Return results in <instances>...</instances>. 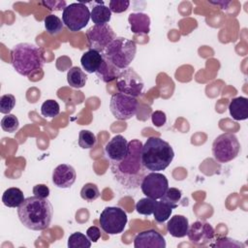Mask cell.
<instances>
[{
    "mask_svg": "<svg viewBox=\"0 0 248 248\" xmlns=\"http://www.w3.org/2000/svg\"><path fill=\"white\" fill-rule=\"evenodd\" d=\"M128 155L121 161L109 162L110 170L114 179L127 189H136L147 174V170L141 162L142 142L140 140H132L129 143Z\"/></svg>",
    "mask_w": 248,
    "mask_h": 248,
    "instance_id": "cell-1",
    "label": "cell"
},
{
    "mask_svg": "<svg viewBox=\"0 0 248 248\" xmlns=\"http://www.w3.org/2000/svg\"><path fill=\"white\" fill-rule=\"evenodd\" d=\"M21 224L32 231H43L49 227L53 217V207L47 199L28 197L17 207Z\"/></svg>",
    "mask_w": 248,
    "mask_h": 248,
    "instance_id": "cell-2",
    "label": "cell"
},
{
    "mask_svg": "<svg viewBox=\"0 0 248 248\" xmlns=\"http://www.w3.org/2000/svg\"><path fill=\"white\" fill-rule=\"evenodd\" d=\"M174 158L170 144L158 137H149L141 148V162L150 171L166 170Z\"/></svg>",
    "mask_w": 248,
    "mask_h": 248,
    "instance_id": "cell-3",
    "label": "cell"
},
{
    "mask_svg": "<svg viewBox=\"0 0 248 248\" xmlns=\"http://www.w3.org/2000/svg\"><path fill=\"white\" fill-rule=\"evenodd\" d=\"M11 62L16 73L27 77L43 68L45 58L39 46L29 43H20L12 48Z\"/></svg>",
    "mask_w": 248,
    "mask_h": 248,
    "instance_id": "cell-4",
    "label": "cell"
},
{
    "mask_svg": "<svg viewBox=\"0 0 248 248\" xmlns=\"http://www.w3.org/2000/svg\"><path fill=\"white\" fill-rule=\"evenodd\" d=\"M136 53L137 45L134 41L124 37H116L102 54L115 67L124 70L135 59Z\"/></svg>",
    "mask_w": 248,
    "mask_h": 248,
    "instance_id": "cell-5",
    "label": "cell"
},
{
    "mask_svg": "<svg viewBox=\"0 0 248 248\" xmlns=\"http://www.w3.org/2000/svg\"><path fill=\"white\" fill-rule=\"evenodd\" d=\"M240 151V143L237 137L232 133L219 135L212 143V155L221 164L235 159Z\"/></svg>",
    "mask_w": 248,
    "mask_h": 248,
    "instance_id": "cell-6",
    "label": "cell"
},
{
    "mask_svg": "<svg viewBox=\"0 0 248 248\" xmlns=\"http://www.w3.org/2000/svg\"><path fill=\"white\" fill-rule=\"evenodd\" d=\"M99 222L105 232L108 234H119L127 225L128 216L120 207L108 206L101 212Z\"/></svg>",
    "mask_w": 248,
    "mask_h": 248,
    "instance_id": "cell-7",
    "label": "cell"
},
{
    "mask_svg": "<svg viewBox=\"0 0 248 248\" xmlns=\"http://www.w3.org/2000/svg\"><path fill=\"white\" fill-rule=\"evenodd\" d=\"M90 19V11L88 7L81 3H72L64 9L62 13V21L66 27L73 32L84 28Z\"/></svg>",
    "mask_w": 248,
    "mask_h": 248,
    "instance_id": "cell-8",
    "label": "cell"
},
{
    "mask_svg": "<svg viewBox=\"0 0 248 248\" xmlns=\"http://www.w3.org/2000/svg\"><path fill=\"white\" fill-rule=\"evenodd\" d=\"M138 100L130 95L118 92L111 96L109 109L118 120H128L134 117L138 110Z\"/></svg>",
    "mask_w": 248,
    "mask_h": 248,
    "instance_id": "cell-9",
    "label": "cell"
},
{
    "mask_svg": "<svg viewBox=\"0 0 248 248\" xmlns=\"http://www.w3.org/2000/svg\"><path fill=\"white\" fill-rule=\"evenodd\" d=\"M86 38L89 49H95L103 53L108 45L116 38V35L108 24H94L87 29Z\"/></svg>",
    "mask_w": 248,
    "mask_h": 248,
    "instance_id": "cell-10",
    "label": "cell"
},
{
    "mask_svg": "<svg viewBox=\"0 0 248 248\" xmlns=\"http://www.w3.org/2000/svg\"><path fill=\"white\" fill-rule=\"evenodd\" d=\"M116 87L119 92L137 98L142 93L144 82L134 69L126 68L120 72L116 79Z\"/></svg>",
    "mask_w": 248,
    "mask_h": 248,
    "instance_id": "cell-11",
    "label": "cell"
},
{
    "mask_svg": "<svg viewBox=\"0 0 248 248\" xmlns=\"http://www.w3.org/2000/svg\"><path fill=\"white\" fill-rule=\"evenodd\" d=\"M140 189L146 197L159 200L169 189V181L165 174L159 171H151L143 177Z\"/></svg>",
    "mask_w": 248,
    "mask_h": 248,
    "instance_id": "cell-12",
    "label": "cell"
},
{
    "mask_svg": "<svg viewBox=\"0 0 248 248\" xmlns=\"http://www.w3.org/2000/svg\"><path fill=\"white\" fill-rule=\"evenodd\" d=\"M187 235L189 240L195 245H206L214 240L216 236L213 227L209 223L201 220L189 226Z\"/></svg>",
    "mask_w": 248,
    "mask_h": 248,
    "instance_id": "cell-13",
    "label": "cell"
},
{
    "mask_svg": "<svg viewBox=\"0 0 248 248\" xmlns=\"http://www.w3.org/2000/svg\"><path fill=\"white\" fill-rule=\"evenodd\" d=\"M127 140L122 135L114 136L105 146V153L109 162H118L123 160L129 152Z\"/></svg>",
    "mask_w": 248,
    "mask_h": 248,
    "instance_id": "cell-14",
    "label": "cell"
},
{
    "mask_svg": "<svg viewBox=\"0 0 248 248\" xmlns=\"http://www.w3.org/2000/svg\"><path fill=\"white\" fill-rule=\"evenodd\" d=\"M164 236L155 230H145L139 232L134 239L135 248H165Z\"/></svg>",
    "mask_w": 248,
    "mask_h": 248,
    "instance_id": "cell-15",
    "label": "cell"
},
{
    "mask_svg": "<svg viewBox=\"0 0 248 248\" xmlns=\"http://www.w3.org/2000/svg\"><path fill=\"white\" fill-rule=\"evenodd\" d=\"M76 179V170L69 164H60L52 171V182L58 188H70Z\"/></svg>",
    "mask_w": 248,
    "mask_h": 248,
    "instance_id": "cell-16",
    "label": "cell"
},
{
    "mask_svg": "<svg viewBox=\"0 0 248 248\" xmlns=\"http://www.w3.org/2000/svg\"><path fill=\"white\" fill-rule=\"evenodd\" d=\"M130 29L134 34H148L150 32V17L144 13H131L128 16Z\"/></svg>",
    "mask_w": 248,
    "mask_h": 248,
    "instance_id": "cell-17",
    "label": "cell"
},
{
    "mask_svg": "<svg viewBox=\"0 0 248 248\" xmlns=\"http://www.w3.org/2000/svg\"><path fill=\"white\" fill-rule=\"evenodd\" d=\"M189 221L183 215H174L167 223L168 232L173 237H184L187 235Z\"/></svg>",
    "mask_w": 248,
    "mask_h": 248,
    "instance_id": "cell-18",
    "label": "cell"
},
{
    "mask_svg": "<svg viewBox=\"0 0 248 248\" xmlns=\"http://www.w3.org/2000/svg\"><path fill=\"white\" fill-rule=\"evenodd\" d=\"M229 111L232 119L241 121L248 118V99L246 97L232 98L229 104Z\"/></svg>",
    "mask_w": 248,
    "mask_h": 248,
    "instance_id": "cell-19",
    "label": "cell"
},
{
    "mask_svg": "<svg viewBox=\"0 0 248 248\" xmlns=\"http://www.w3.org/2000/svg\"><path fill=\"white\" fill-rule=\"evenodd\" d=\"M102 61L103 54L95 49H89L85 51L80 58V64L82 69L89 74L96 73L101 66Z\"/></svg>",
    "mask_w": 248,
    "mask_h": 248,
    "instance_id": "cell-20",
    "label": "cell"
},
{
    "mask_svg": "<svg viewBox=\"0 0 248 248\" xmlns=\"http://www.w3.org/2000/svg\"><path fill=\"white\" fill-rule=\"evenodd\" d=\"M120 72H121L120 69L115 67L113 64H111L108 59H106L103 56L102 64L95 74L104 82H110L114 79H117Z\"/></svg>",
    "mask_w": 248,
    "mask_h": 248,
    "instance_id": "cell-21",
    "label": "cell"
},
{
    "mask_svg": "<svg viewBox=\"0 0 248 248\" xmlns=\"http://www.w3.org/2000/svg\"><path fill=\"white\" fill-rule=\"evenodd\" d=\"M90 12V18L95 25L108 24L111 17V12L108 7L104 5V2H97Z\"/></svg>",
    "mask_w": 248,
    "mask_h": 248,
    "instance_id": "cell-22",
    "label": "cell"
},
{
    "mask_svg": "<svg viewBox=\"0 0 248 248\" xmlns=\"http://www.w3.org/2000/svg\"><path fill=\"white\" fill-rule=\"evenodd\" d=\"M25 198L23 192L16 187H11L5 190L2 196L3 203L8 207H18L24 202Z\"/></svg>",
    "mask_w": 248,
    "mask_h": 248,
    "instance_id": "cell-23",
    "label": "cell"
},
{
    "mask_svg": "<svg viewBox=\"0 0 248 248\" xmlns=\"http://www.w3.org/2000/svg\"><path fill=\"white\" fill-rule=\"evenodd\" d=\"M67 81L74 88H82L87 81V76L80 68L72 67L67 73Z\"/></svg>",
    "mask_w": 248,
    "mask_h": 248,
    "instance_id": "cell-24",
    "label": "cell"
},
{
    "mask_svg": "<svg viewBox=\"0 0 248 248\" xmlns=\"http://www.w3.org/2000/svg\"><path fill=\"white\" fill-rule=\"evenodd\" d=\"M172 209L173 208L167 202H162V201H157V203H156V206H155V209L153 212L155 221L158 223L166 222L170 217Z\"/></svg>",
    "mask_w": 248,
    "mask_h": 248,
    "instance_id": "cell-25",
    "label": "cell"
},
{
    "mask_svg": "<svg viewBox=\"0 0 248 248\" xmlns=\"http://www.w3.org/2000/svg\"><path fill=\"white\" fill-rule=\"evenodd\" d=\"M68 247L69 248H90L91 240L87 235L82 232H76L68 237Z\"/></svg>",
    "mask_w": 248,
    "mask_h": 248,
    "instance_id": "cell-26",
    "label": "cell"
},
{
    "mask_svg": "<svg viewBox=\"0 0 248 248\" xmlns=\"http://www.w3.org/2000/svg\"><path fill=\"white\" fill-rule=\"evenodd\" d=\"M44 23L46 32L50 35H56L60 33L64 27L63 21L57 16L54 15L46 16L44 19Z\"/></svg>",
    "mask_w": 248,
    "mask_h": 248,
    "instance_id": "cell-27",
    "label": "cell"
},
{
    "mask_svg": "<svg viewBox=\"0 0 248 248\" xmlns=\"http://www.w3.org/2000/svg\"><path fill=\"white\" fill-rule=\"evenodd\" d=\"M157 203V200L151 199V198H142L139 200L136 203V210L139 214L149 216L153 214L155 206Z\"/></svg>",
    "mask_w": 248,
    "mask_h": 248,
    "instance_id": "cell-28",
    "label": "cell"
},
{
    "mask_svg": "<svg viewBox=\"0 0 248 248\" xmlns=\"http://www.w3.org/2000/svg\"><path fill=\"white\" fill-rule=\"evenodd\" d=\"M182 199V192L181 190L174 188V187H169L167 192L163 195V197L160 199L162 202H167L170 204L173 209L178 206L179 202Z\"/></svg>",
    "mask_w": 248,
    "mask_h": 248,
    "instance_id": "cell-29",
    "label": "cell"
},
{
    "mask_svg": "<svg viewBox=\"0 0 248 248\" xmlns=\"http://www.w3.org/2000/svg\"><path fill=\"white\" fill-rule=\"evenodd\" d=\"M80 197L82 200L88 202L96 201L100 197V191L98 186L91 182L84 184L80 190Z\"/></svg>",
    "mask_w": 248,
    "mask_h": 248,
    "instance_id": "cell-30",
    "label": "cell"
},
{
    "mask_svg": "<svg viewBox=\"0 0 248 248\" xmlns=\"http://www.w3.org/2000/svg\"><path fill=\"white\" fill-rule=\"evenodd\" d=\"M97 142L96 136L89 130H81L78 134V145L83 149H91Z\"/></svg>",
    "mask_w": 248,
    "mask_h": 248,
    "instance_id": "cell-31",
    "label": "cell"
},
{
    "mask_svg": "<svg viewBox=\"0 0 248 248\" xmlns=\"http://www.w3.org/2000/svg\"><path fill=\"white\" fill-rule=\"evenodd\" d=\"M60 112V106L54 100H46L41 106V113L43 116L53 118Z\"/></svg>",
    "mask_w": 248,
    "mask_h": 248,
    "instance_id": "cell-32",
    "label": "cell"
},
{
    "mask_svg": "<svg viewBox=\"0 0 248 248\" xmlns=\"http://www.w3.org/2000/svg\"><path fill=\"white\" fill-rule=\"evenodd\" d=\"M19 127V121L17 117L14 114H6L1 119V128L8 133L16 132Z\"/></svg>",
    "mask_w": 248,
    "mask_h": 248,
    "instance_id": "cell-33",
    "label": "cell"
},
{
    "mask_svg": "<svg viewBox=\"0 0 248 248\" xmlns=\"http://www.w3.org/2000/svg\"><path fill=\"white\" fill-rule=\"evenodd\" d=\"M16 106V97L13 94H5L0 97V112L9 114Z\"/></svg>",
    "mask_w": 248,
    "mask_h": 248,
    "instance_id": "cell-34",
    "label": "cell"
},
{
    "mask_svg": "<svg viewBox=\"0 0 248 248\" xmlns=\"http://www.w3.org/2000/svg\"><path fill=\"white\" fill-rule=\"evenodd\" d=\"M130 1L128 0H110L109 1V10L115 14H121L129 8Z\"/></svg>",
    "mask_w": 248,
    "mask_h": 248,
    "instance_id": "cell-35",
    "label": "cell"
},
{
    "mask_svg": "<svg viewBox=\"0 0 248 248\" xmlns=\"http://www.w3.org/2000/svg\"><path fill=\"white\" fill-rule=\"evenodd\" d=\"M151 120L156 127H162L167 122L166 113L162 110H155L151 114Z\"/></svg>",
    "mask_w": 248,
    "mask_h": 248,
    "instance_id": "cell-36",
    "label": "cell"
},
{
    "mask_svg": "<svg viewBox=\"0 0 248 248\" xmlns=\"http://www.w3.org/2000/svg\"><path fill=\"white\" fill-rule=\"evenodd\" d=\"M215 246L217 247H239L242 246L244 247V245L232 238H229V237H221L216 241Z\"/></svg>",
    "mask_w": 248,
    "mask_h": 248,
    "instance_id": "cell-37",
    "label": "cell"
},
{
    "mask_svg": "<svg viewBox=\"0 0 248 248\" xmlns=\"http://www.w3.org/2000/svg\"><path fill=\"white\" fill-rule=\"evenodd\" d=\"M33 194L36 197L47 199L49 196V188L45 184H37L33 187Z\"/></svg>",
    "mask_w": 248,
    "mask_h": 248,
    "instance_id": "cell-38",
    "label": "cell"
},
{
    "mask_svg": "<svg viewBox=\"0 0 248 248\" xmlns=\"http://www.w3.org/2000/svg\"><path fill=\"white\" fill-rule=\"evenodd\" d=\"M43 5L47 7L48 10L51 11H64L66 8V2L65 1H46V2H42Z\"/></svg>",
    "mask_w": 248,
    "mask_h": 248,
    "instance_id": "cell-39",
    "label": "cell"
},
{
    "mask_svg": "<svg viewBox=\"0 0 248 248\" xmlns=\"http://www.w3.org/2000/svg\"><path fill=\"white\" fill-rule=\"evenodd\" d=\"M87 237L91 240V242H97L101 237V231L96 226H91L86 231Z\"/></svg>",
    "mask_w": 248,
    "mask_h": 248,
    "instance_id": "cell-40",
    "label": "cell"
}]
</instances>
